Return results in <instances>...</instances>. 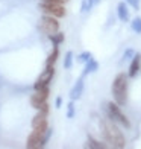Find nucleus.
I'll list each match as a JSON object with an SVG mask.
<instances>
[{
  "mask_svg": "<svg viewBox=\"0 0 141 149\" xmlns=\"http://www.w3.org/2000/svg\"><path fill=\"white\" fill-rule=\"evenodd\" d=\"M100 126H102L103 137L106 139L108 143H111V146H114V148H123L124 146V137H123V134L120 132V130L114 123H109V122H103L102 120Z\"/></svg>",
  "mask_w": 141,
  "mask_h": 149,
  "instance_id": "obj_1",
  "label": "nucleus"
},
{
  "mask_svg": "<svg viewBox=\"0 0 141 149\" xmlns=\"http://www.w3.org/2000/svg\"><path fill=\"white\" fill-rule=\"evenodd\" d=\"M112 94L117 105H124L127 100V76L124 73H118L112 84Z\"/></svg>",
  "mask_w": 141,
  "mask_h": 149,
  "instance_id": "obj_2",
  "label": "nucleus"
},
{
  "mask_svg": "<svg viewBox=\"0 0 141 149\" xmlns=\"http://www.w3.org/2000/svg\"><path fill=\"white\" fill-rule=\"evenodd\" d=\"M49 137H50V130H49V128H47L46 131H35V130H33L32 134L28 137V143H26V146L30 148V149L43 148L47 143Z\"/></svg>",
  "mask_w": 141,
  "mask_h": 149,
  "instance_id": "obj_3",
  "label": "nucleus"
},
{
  "mask_svg": "<svg viewBox=\"0 0 141 149\" xmlns=\"http://www.w3.org/2000/svg\"><path fill=\"white\" fill-rule=\"evenodd\" d=\"M39 9H41L46 15H52V17H64L65 15V9L62 3H55V2H41L39 5Z\"/></svg>",
  "mask_w": 141,
  "mask_h": 149,
  "instance_id": "obj_4",
  "label": "nucleus"
},
{
  "mask_svg": "<svg viewBox=\"0 0 141 149\" xmlns=\"http://www.w3.org/2000/svg\"><path fill=\"white\" fill-rule=\"evenodd\" d=\"M39 28H41L43 32H46L47 35H53L59 31V22L56 20V17H52V15H46L41 18L39 22Z\"/></svg>",
  "mask_w": 141,
  "mask_h": 149,
  "instance_id": "obj_5",
  "label": "nucleus"
},
{
  "mask_svg": "<svg viewBox=\"0 0 141 149\" xmlns=\"http://www.w3.org/2000/svg\"><path fill=\"white\" fill-rule=\"evenodd\" d=\"M53 74H55V67H53V65H46V70L39 74V78L37 79V82H35V85H33V88H35V90L46 88V87L49 85V82L52 81Z\"/></svg>",
  "mask_w": 141,
  "mask_h": 149,
  "instance_id": "obj_6",
  "label": "nucleus"
},
{
  "mask_svg": "<svg viewBox=\"0 0 141 149\" xmlns=\"http://www.w3.org/2000/svg\"><path fill=\"white\" fill-rule=\"evenodd\" d=\"M108 114H109V117L112 120H115L118 122V123H122L124 128H129L131 123H129V120L126 119V116L120 111V108L115 105V104H108Z\"/></svg>",
  "mask_w": 141,
  "mask_h": 149,
  "instance_id": "obj_7",
  "label": "nucleus"
},
{
  "mask_svg": "<svg viewBox=\"0 0 141 149\" xmlns=\"http://www.w3.org/2000/svg\"><path fill=\"white\" fill-rule=\"evenodd\" d=\"M47 99H49V88L47 87L41 90H35V93L30 96V105L33 108H37V110H39V107L46 104Z\"/></svg>",
  "mask_w": 141,
  "mask_h": 149,
  "instance_id": "obj_8",
  "label": "nucleus"
},
{
  "mask_svg": "<svg viewBox=\"0 0 141 149\" xmlns=\"http://www.w3.org/2000/svg\"><path fill=\"white\" fill-rule=\"evenodd\" d=\"M32 128L35 131H46L47 130V114L39 111L37 116L32 119Z\"/></svg>",
  "mask_w": 141,
  "mask_h": 149,
  "instance_id": "obj_9",
  "label": "nucleus"
},
{
  "mask_svg": "<svg viewBox=\"0 0 141 149\" xmlns=\"http://www.w3.org/2000/svg\"><path fill=\"white\" fill-rule=\"evenodd\" d=\"M140 67H141V56L140 55H133L132 63L129 65V76H135V74L140 72Z\"/></svg>",
  "mask_w": 141,
  "mask_h": 149,
  "instance_id": "obj_10",
  "label": "nucleus"
},
{
  "mask_svg": "<svg viewBox=\"0 0 141 149\" xmlns=\"http://www.w3.org/2000/svg\"><path fill=\"white\" fill-rule=\"evenodd\" d=\"M82 91H84V81H82V79H79L77 82L75 84V87L71 88V93H70L71 100L79 99V97H80V94H82Z\"/></svg>",
  "mask_w": 141,
  "mask_h": 149,
  "instance_id": "obj_11",
  "label": "nucleus"
},
{
  "mask_svg": "<svg viewBox=\"0 0 141 149\" xmlns=\"http://www.w3.org/2000/svg\"><path fill=\"white\" fill-rule=\"evenodd\" d=\"M117 15L122 22H127L129 20V9H127L126 3H118L117 6Z\"/></svg>",
  "mask_w": 141,
  "mask_h": 149,
  "instance_id": "obj_12",
  "label": "nucleus"
},
{
  "mask_svg": "<svg viewBox=\"0 0 141 149\" xmlns=\"http://www.w3.org/2000/svg\"><path fill=\"white\" fill-rule=\"evenodd\" d=\"M99 69V63L96 59H90L88 63H86V65H85V69H84V76L85 74H88V73H91V72H96Z\"/></svg>",
  "mask_w": 141,
  "mask_h": 149,
  "instance_id": "obj_13",
  "label": "nucleus"
},
{
  "mask_svg": "<svg viewBox=\"0 0 141 149\" xmlns=\"http://www.w3.org/2000/svg\"><path fill=\"white\" fill-rule=\"evenodd\" d=\"M58 55H59V50H58V46H55V49L52 50V53L49 55V58H47V61H46V65H55L56 59H58Z\"/></svg>",
  "mask_w": 141,
  "mask_h": 149,
  "instance_id": "obj_14",
  "label": "nucleus"
},
{
  "mask_svg": "<svg viewBox=\"0 0 141 149\" xmlns=\"http://www.w3.org/2000/svg\"><path fill=\"white\" fill-rule=\"evenodd\" d=\"M50 38V41L53 43V46H58V44H61L64 41V35L61 32H56V33H53V35H49Z\"/></svg>",
  "mask_w": 141,
  "mask_h": 149,
  "instance_id": "obj_15",
  "label": "nucleus"
},
{
  "mask_svg": "<svg viewBox=\"0 0 141 149\" xmlns=\"http://www.w3.org/2000/svg\"><path fill=\"white\" fill-rule=\"evenodd\" d=\"M71 65H73V53L71 52H67L65 61H64V67H65V69H71Z\"/></svg>",
  "mask_w": 141,
  "mask_h": 149,
  "instance_id": "obj_16",
  "label": "nucleus"
},
{
  "mask_svg": "<svg viewBox=\"0 0 141 149\" xmlns=\"http://www.w3.org/2000/svg\"><path fill=\"white\" fill-rule=\"evenodd\" d=\"M96 3V0H84L82 2V11L86 12V11H90L93 8V5Z\"/></svg>",
  "mask_w": 141,
  "mask_h": 149,
  "instance_id": "obj_17",
  "label": "nucleus"
},
{
  "mask_svg": "<svg viewBox=\"0 0 141 149\" xmlns=\"http://www.w3.org/2000/svg\"><path fill=\"white\" fill-rule=\"evenodd\" d=\"M132 29L137 33H141V18H135L132 22Z\"/></svg>",
  "mask_w": 141,
  "mask_h": 149,
  "instance_id": "obj_18",
  "label": "nucleus"
},
{
  "mask_svg": "<svg viewBox=\"0 0 141 149\" xmlns=\"http://www.w3.org/2000/svg\"><path fill=\"white\" fill-rule=\"evenodd\" d=\"M91 59V53L90 52H82L79 55V63H88Z\"/></svg>",
  "mask_w": 141,
  "mask_h": 149,
  "instance_id": "obj_19",
  "label": "nucleus"
},
{
  "mask_svg": "<svg viewBox=\"0 0 141 149\" xmlns=\"http://www.w3.org/2000/svg\"><path fill=\"white\" fill-rule=\"evenodd\" d=\"M88 148L103 149V148H106V145H105V143H99V141H96V140H90V141H88Z\"/></svg>",
  "mask_w": 141,
  "mask_h": 149,
  "instance_id": "obj_20",
  "label": "nucleus"
},
{
  "mask_svg": "<svg viewBox=\"0 0 141 149\" xmlns=\"http://www.w3.org/2000/svg\"><path fill=\"white\" fill-rule=\"evenodd\" d=\"M133 55H135V52H133L132 49H129V50H126V52H124V56H123V61H127V59H132V58H133Z\"/></svg>",
  "mask_w": 141,
  "mask_h": 149,
  "instance_id": "obj_21",
  "label": "nucleus"
},
{
  "mask_svg": "<svg viewBox=\"0 0 141 149\" xmlns=\"http://www.w3.org/2000/svg\"><path fill=\"white\" fill-rule=\"evenodd\" d=\"M73 116H75V105H73V104H68V110H67V117L71 119Z\"/></svg>",
  "mask_w": 141,
  "mask_h": 149,
  "instance_id": "obj_22",
  "label": "nucleus"
},
{
  "mask_svg": "<svg viewBox=\"0 0 141 149\" xmlns=\"http://www.w3.org/2000/svg\"><path fill=\"white\" fill-rule=\"evenodd\" d=\"M39 111H41V113H46V114L49 113V105H47V102H46V104H43L41 107H39Z\"/></svg>",
  "mask_w": 141,
  "mask_h": 149,
  "instance_id": "obj_23",
  "label": "nucleus"
},
{
  "mask_svg": "<svg viewBox=\"0 0 141 149\" xmlns=\"http://www.w3.org/2000/svg\"><path fill=\"white\" fill-rule=\"evenodd\" d=\"M126 2L131 6H133V8H138V0H126Z\"/></svg>",
  "mask_w": 141,
  "mask_h": 149,
  "instance_id": "obj_24",
  "label": "nucleus"
},
{
  "mask_svg": "<svg viewBox=\"0 0 141 149\" xmlns=\"http://www.w3.org/2000/svg\"><path fill=\"white\" fill-rule=\"evenodd\" d=\"M61 104H62V97H56V100H55V105H56V108L61 107Z\"/></svg>",
  "mask_w": 141,
  "mask_h": 149,
  "instance_id": "obj_25",
  "label": "nucleus"
},
{
  "mask_svg": "<svg viewBox=\"0 0 141 149\" xmlns=\"http://www.w3.org/2000/svg\"><path fill=\"white\" fill-rule=\"evenodd\" d=\"M43 2H55V3H64L67 0H43Z\"/></svg>",
  "mask_w": 141,
  "mask_h": 149,
  "instance_id": "obj_26",
  "label": "nucleus"
}]
</instances>
